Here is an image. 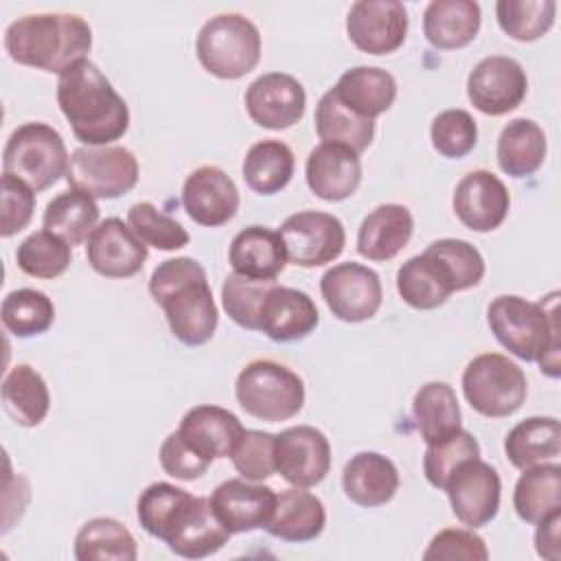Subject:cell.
I'll list each match as a JSON object with an SVG mask.
<instances>
[{"label": "cell", "mask_w": 561, "mask_h": 561, "mask_svg": "<svg viewBox=\"0 0 561 561\" xmlns=\"http://www.w3.org/2000/svg\"><path fill=\"white\" fill-rule=\"evenodd\" d=\"M149 294L162 307L175 340L186 346L206 344L219 324V311L206 270L191 256L162 261L149 278Z\"/></svg>", "instance_id": "3"}, {"label": "cell", "mask_w": 561, "mask_h": 561, "mask_svg": "<svg viewBox=\"0 0 561 561\" xmlns=\"http://www.w3.org/2000/svg\"><path fill=\"white\" fill-rule=\"evenodd\" d=\"M548 142L543 129L530 118L508 121L497 138V164L511 178L537 173L546 160Z\"/></svg>", "instance_id": "33"}, {"label": "cell", "mask_w": 561, "mask_h": 561, "mask_svg": "<svg viewBox=\"0 0 561 561\" xmlns=\"http://www.w3.org/2000/svg\"><path fill=\"white\" fill-rule=\"evenodd\" d=\"M68 149L61 134L46 123H24L11 131L4 151V173L20 178L35 193L53 186L68 171Z\"/></svg>", "instance_id": "8"}, {"label": "cell", "mask_w": 561, "mask_h": 561, "mask_svg": "<svg viewBox=\"0 0 561 561\" xmlns=\"http://www.w3.org/2000/svg\"><path fill=\"white\" fill-rule=\"evenodd\" d=\"M486 322L495 340L515 357L537 362L541 373L557 379L559 364V291L539 302L522 296H497L486 309Z\"/></svg>", "instance_id": "4"}, {"label": "cell", "mask_w": 561, "mask_h": 561, "mask_svg": "<svg viewBox=\"0 0 561 561\" xmlns=\"http://www.w3.org/2000/svg\"><path fill=\"white\" fill-rule=\"evenodd\" d=\"M473 458H480V445L471 432L460 427L456 434L427 445L423 456V473L432 486L445 489L451 473L462 462Z\"/></svg>", "instance_id": "45"}, {"label": "cell", "mask_w": 561, "mask_h": 561, "mask_svg": "<svg viewBox=\"0 0 561 561\" xmlns=\"http://www.w3.org/2000/svg\"><path fill=\"white\" fill-rule=\"evenodd\" d=\"M234 394L245 414L267 423L289 421L305 405L302 379L274 359H254L241 368Z\"/></svg>", "instance_id": "7"}, {"label": "cell", "mask_w": 561, "mask_h": 561, "mask_svg": "<svg viewBox=\"0 0 561 561\" xmlns=\"http://www.w3.org/2000/svg\"><path fill=\"white\" fill-rule=\"evenodd\" d=\"M274 465L291 486H316L331 469L329 438L311 425L287 427L274 438Z\"/></svg>", "instance_id": "15"}, {"label": "cell", "mask_w": 561, "mask_h": 561, "mask_svg": "<svg viewBox=\"0 0 561 561\" xmlns=\"http://www.w3.org/2000/svg\"><path fill=\"white\" fill-rule=\"evenodd\" d=\"M147 254V245L118 217L99 221L85 245L90 267L105 278L136 276L142 270Z\"/></svg>", "instance_id": "20"}, {"label": "cell", "mask_w": 561, "mask_h": 561, "mask_svg": "<svg viewBox=\"0 0 561 561\" xmlns=\"http://www.w3.org/2000/svg\"><path fill=\"white\" fill-rule=\"evenodd\" d=\"M186 215L206 228L228 224L239 210V191L234 180L219 167L204 164L191 171L182 186Z\"/></svg>", "instance_id": "19"}, {"label": "cell", "mask_w": 561, "mask_h": 561, "mask_svg": "<svg viewBox=\"0 0 561 561\" xmlns=\"http://www.w3.org/2000/svg\"><path fill=\"white\" fill-rule=\"evenodd\" d=\"M305 178L316 197L324 202L348 199L362 182L359 156L348 147L320 142L307 156Z\"/></svg>", "instance_id": "22"}, {"label": "cell", "mask_w": 561, "mask_h": 561, "mask_svg": "<svg viewBox=\"0 0 561 561\" xmlns=\"http://www.w3.org/2000/svg\"><path fill=\"white\" fill-rule=\"evenodd\" d=\"M331 90L348 110L373 121L388 112L397 99L394 77L375 66H355L346 70Z\"/></svg>", "instance_id": "31"}, {"label": "cell", "mask_w": 561, "mask_h": 561, "mask_svg": "<svg viewBox=\"0 0 561 561\" xmlns=\"http://www.w3.org/2000/svg\"><path fill=\"white\" fill-rule=\"evenodd\" d=\"M397 291L412 309L430 311L443 307L456 289L445 265L425 250L399 267Z\"/></svg>", "instance_id": "30"}, {"label": "cell", "mask_w": 561, "mask_h": 561, "mask_svg": "<svg viewBox=\"0 0 561 561\" xmlns=\"http://www.w3.org/2000/svg\"><path fill=\"white\" fill-rule=\"evenodd\" d=\"M158 458H160V467L167 476L175 478V480H184V482H191V480H197L202 478L208 467L213 465L208 458H204L202 454H197L186 440L184 436L175 430L171 432L162 445H160V451H158Z\"/></svg>", "instance_id": "51"}, {"label": "cell", "mask_w": 561, "mask_h": 561, "mask_svg": "<svg viewBox=\"0 0 561 561\" xmlns=\"http://www.w3.org/2000/svg\"><path fill=\"white\" fill-rule=\"evenodd\" d=\"M559 530H561V513L550 515L548 519L537 524V533H535V548L537 554L550 561H559L561 559V546H559Z\"/></svg>", "instance_id": "53"}, {"label": "cell", "mask_w": 561, "mask_h": 561, "mask_svg": "<svg viewBox=\"0 0 561 561\" xmlns=\"http://www.w3.org/2000/svg\"><path fill=\"white\" fill-rule=\"evenodd\" d=\"M316 131L322 142L348 147L359 156L375 138V121L355 114L333 90H327L316 105Z\"/></svg>", "instance_id": "37"}, {"label": "cell", "mask_w": 561, "mask_h": 561, "mask_svg": "<svg viewBox=\"0 0 561 561\" xmlns=\"http://www.w3.org/2000/svg\"><path fill=\"white\" fill-rule=\"evenodd\" d=\"M412 414L416 430L427 445L438 443L462 427L458 397L445 381H427L421 386L412 399Z\"/></svg>", "instance_id": "35"}, {"label": "cell", "mask_w": 561, "mask_h": 561, "mask_svg": "<svg viewBox=\"0 0 561 561\" xmlns=\"http://www.w3.org/2000/svg\"><path fill=\"white\" fill-rule=\"evenodd\" d=\"M451 206L465 228L473 232H491L504 224L511 208V195L495 173L476 169L456 184Z\"/></svg>", "instance_id": "18"}, {"label": "cell", "mask_w": 561, "mask_h": 561, "mask_svg": "<svg viewBox=\"0 0 561 561\" xmlns=\"http://www.w3.org/2000/svg\"><path fill=\"white\" fill-rule=\"evenodd\" d=\"M425 561L443 559H465V561H486L489 550L480 535L465 528H445L432 537L423 552Z\"/></svg>", "instance_id": "52"}, {"label": "cell", "mask_w": 561, "mask_h": 561, "mask_svg": "<svg viewBox=\"0 0 561 561\" xmlns=\"http://www.w3.org/2000/svg\"><path fill=\"white\" fill-rule=\"evenodd\" d=\"M414 219L403 204H379L359 224L357 252L375 263L394 259L412 239Z\"/></svg>", "instance_id": "26"}, {"label": "cell", "mask_w": 561, "mask_h": 561, "mask_svg": "<svg viewBox=\"0 0 561 561\" xmlns=\"http://www.w3.org/2000/svg\"><path fill=\"white\" fill-rule=\"evenodd\" d=\"M274 438L276 434L261 430H243L241 438L232 449V465L241 473V478L261 482L267 480L274 471Z\"/></svg>", "instance_id": "49"}, {"label": "cell", "mask_w": 561, "mask_h": 561, "mask_svg": "<svg viewBox=\"0 0 561 561\" xmlns=\"http://www.w3.org/2000/svg\"><path fill=\"white\" fill-rule=\"evenodd\" d=\"M70 248L72 245L66 243L61 237L48 230H37L18 245L15 263L24 274L50 280L68 270L72 259Z\"/></svg>", "instance_id": "42"}, {"label": "cell", "mask_w": 561, "mask_h": 561, "mask_svg": "<svg viewBox=\"0 0 561 561\" xmlns=\"http://www.w3.org/2000/svg\"><path fill=\"white\" fill-rule=\"evenodd\" d=\"M2 215H0V234L13 237L20 230H24L35 210V191L22 182L20 178H13L9 173H2Z\"/></svg>", "instance_id": "50"}, {"label": "cell", "mask_w": 561, "mask_h": 561, "mask_svg": "<svg viewBox=\"0 0 561 561\" xmlns=\"http://www.w3.org/2000/svg\"><path fill=\"white\" fill-rule=\"evenodd\" d=\"M42 224L44 230L61 237L66 243L79 245L88 241L99 226V206L94 197L70 188L46 204Z\"/></svg>", "instance_id": "39"}, {"label": "cell", "mask_w": 561, "mask_h": 561, "mask_svg": "<svg viewBox=\"0 0 561 561\" xmlns=\"http://www.w3.org/2000/svg\"><path fill=\"white\" fill-rule=\"evenodd\" d=\"M140 526L184 559H204L219 552L232 537L213 511L210 497L191 495L169 484H149L136 504Z\"/></svg>", "instance_id": "1"}, {"label": "cell", "mask_w": 561, "mask_h": 561, "mask_svg": "<svg viewBox=\"0 0 561 561\" xmlns=\"http://www.w3.org/2000/svg\"><path fill=\"white\" fill-rule=\"evenodd\" d=\"M480 22V4L473 0H432L423 13V35L438 50H456L476 39Z\"/></svg>", "instance_id": "29"}, {"label": "cell", "mask_w": 561, "mask_h": 561, "mask_svg": "<svg viewBox=\"0 0 561 561\" xmlns=\"http://www.w3.org/2000/svg\"><path fill=\"white\" fill-rule=\"evenodd\" d=\"M500 28L517 42L543 37L557 18L554 0H500L495 4Z\"/></svg>", "instance_id": "43"}, {"label": "cell", "mask_w": 561, "mask_h": 561, "mask_svg": "<svg viewBox=\"0 0 561 561\" xmlns=\"http://www.w3.org/2000/svg\"><path fill=\"white\" fill-rule=\"evenodd\" d=\"M243 430L245 427L237 414L210 403L191 408L178 427L184 440L210 462L217 458H230Z\"/></svg>", "instance_id": "24"}, {"label": "cell", "mask_w": 561, "mask_h": 561, "mask_svg": "<svg viewBox=\"0 0 561 561\" xmlns=\"http://www.w3.org/2000/svg\"><path fill=\"white\" fill-rule=\"evenodd\" d=\"M526 92V70L517 59L506 55L480 59L467 77V96L471 105L486 116H502L517 110Z\"/></svg>", "instance_id": "13"}, {"label": "cell", "mask_w": 561, "mask_h": 561, "mask_svg": "<svg viewBox=\"0 0 561 561\" xmlns=\"http://www.w3.org/2000/svg\"><path fill=\"white\" fill-rule=\"evenodd\" d=\"M320 322V313L309 294L272 285L259 316V331H263L274 342H296L305 340Z\"/></svg>", "instance_id": "23"}, {"label": "cell", "mask_w": 561, "mask_h": 561, "mask_svg": "<svg viewBox=\"0 0 561 561\" xmlns=\"http://www.w3.org/2000/svg\"><path fill=\"white\" fill-rule=\"evenodd\" d=\"M7 414L22 427L39 425L50 408V392L44 377L31 364H15L2 381Z\"/></svg>", "instance_id": "36"}, {"label": "cell", "mask_w": 561, "mask_h": 561, "mask_svg": "<svg viewBox=\"0 0 561 561\" xmlns=\"http://www.w3.org/2000/svg\"><path fill=\"white\" fill-rule=\"evenodd\" d=\"M513 506L517 517L533 526L561 513V467L543 462L524 469L513 491Z\"/></svg>", "instance_id": "34"}, {"label": "cell", "mask_w": 561, "mask_h": 561, "mask_svg": "<svg viewBox=\"0 0 561 561\" xmlns=\"http://www.w3.org/2000/svg\"><path fill=\"white\" fill-rule=\"evenodd\" d=\"M342 489L357 506H383L399 489L397 465L379 451H359L344 465Z\"/></svg>", "instance_id": "25"}, {"label": "cell", "mask_w": 561, "mask_h": 561, "mask_svg": "<svg viewBox=\"0 0 561 561\" xmlns=\"http://www.w3.org/2000/svg\"><path fill=\"white\" fill-rule=\"evenodd\" d=\"M138 557L134 535L112 517L88 519L75 537L79 561H134Z\"/></svg>", "instance_id": "40"}, {"label": "cell", "mask_w": 561, "mask_h": 561, "mask_svg": "<svg viewBox=\"0 0 561 561\" xmlns=\"http://www.w3.org/2000/svg\"><path fill=\"white\" fill-rule=\"evenodd\" d=\"M296 158L289 145L276 138L254 142L243 158V180L259 195H274L283 191L294 175Z\"/></svg>", "instance_id": "38"}, {"label": "cell", "mask_w": 561, "mask_h": 561, "mask_svg": "<svg viewBox=\"0 0 561 561\" xmlns=\"http://www.w3.org/2000/svg\"><path fill=\"white\" fill-rule=\"evenodd\" d=\"M243 101L254 125L278 131L302 118L307 94L296 77L287 72H267L248 85Z\"/></svg>", "instance_id": "17"}, {"label": "cell", "mask_w": 561, "mask_h": 561, "mask_svg": "<svg viewBox=\"0 0 561 561\" xmlns=\"http://www.w3.org/2000/svg\"><path fill=\"white\" fill-rule=\"evenodd\" d=\"M66 182L94 199H114L138 184V160L118 145L79 147L70 153Z\"/></svg>", "instance_id": "10"}, {"label": "cell", "mask_w": 561, "mask_h": 561, "mask_svg": "<svg viewBox=\"0 0 561 561\" xmlns=\"http://www.w3.org/2000/svg\"><path fill=\"white\" fill-rule=\"evenodd\" d=\"M504 454L519 471L554 462L561 454V425L554 416H528L504 438Z\"/></svg>", "instance_id": "32"}, {"label": "cell", "mask_w": 561, "mask_h": 561, "mask_svg": "<svg viewBox=\"0 0 561 561\" xmlns=\"http://www.w3.org/2000/svg\"><path fill=\"white\" fill-rule=\"evenodd\" d=\"M443 491L449 497L456 519L469 528L486 526L500 511V476L489 462L480 458L462 462L451 473Z\"/></svg>", "instance_id": "14"}, {"label": "cell", "mask_w": 561, "mask_h": 561, "mask_svg": "<svg viewBox=\"0 0 561 561\" xmlns=\"http://www.w3.org/2000/svg\"><path fill=\"white\" fill-rule=\"evenodd\" d=\"M210 504L230 535L265 528L276 506L274 489L245 478H232L215 486Z\"/></svg>", "instance_id": "21"}, {"label": "cell", "mask_w": 561, "mask_h": 561, "mask_svg": "<svg viewBox=\"0 0 561 561\" xmlns=\"http://www.w3.org/2000/svg\"><path fill=\"white\" fill-rule=\"evenodd\" d=\"M276 280H256L241 274L226 276L221 285V305L232 322L248 331H259V316L270 287Z\"/></svg>", "instance_id": "46"}, {"label": "cell", "mask_w": 561, "mask_h": 561, "mask_svg": "<svg viewBox=\"0 0 561 561\" xmlns=\"http://www.w3.org/2000/svg\"><path fill=\"white\" fill-rule=\"evenodd\" d=\"M92 28L77 13H31L13 20L4 31V50L15 64L61 75L85 59Z\"/></svg>", "instance_id": "5"}, {"label": "cell", "mask_w": 561, "mask_h": 561, "mask_svg": "<svg viewBox=\"0 0 561 561\" xmlns=\"http://www.w3.org/2000/svg\"><path fill=\"white\" fill-rule=\"evenodd\" d=\"M57 103L75 138L85 147H105L123 138L129 127L125 99L90 59H81L59 75Z\"/></svg>", "instance_id": "2"}, {"label": "cell", "mask_w": 561, "mask_h": 561, "mask_svg": "<svg viewBox=\"0 0 561 561\" xmlns=\"http://www.w3.org/2000/svg\"><path fill=\"white\" fill-rule=\"evenodd\" d=\"M320 294L329 311L342 322L370 320L383 298L379 274L362 263H337L320 278Z\"/></svg>", "instance_id": "12"}, {"label": "cell", "mask_w": 561, "mask_h": 561, "mask_svg": "<svg viewBox=\"0 0 561 561\" xmlns=\"http://www.w3.org/2000/svg\"><path fill=\"white\" fill-rule=\"evenodd\" d=\"M467 403L486 419L515 414L528 394L524 370L500 353L476 355L462 373Z\"/></svg>", "instance_id": "9"}, {"label": "cell", "mask_w": 561, "mask_h": 561, "mask_svg": "<svg viewBox=\"0 0 561 561\" xmlns=\"http://www.w3.org/2000/svg\"><path fill=\"white\" fill-rule=\"evenodd\" d=\"M0 318L11 335L33 337L50 329L55 322V305L44 291L22 287L4 296Z\"/></svg>", "instance_id": "41"}, {"label": "cell", "mask_w": 561, "mask_h": 561, "mask_svg": "<svg viewBox=\"0 0 561 561\" xmlns=\"http://www.w3.org/2000/svg\"><path fill=\"white\" fill-rule=\"evenodd\" d=\"M287 261L298 267H320L335 261L346 243V230L335 215L300 210L289 215L278 230Z\"/></svg>", "instance_id": "11"}, {"label": "cell", "mask_w": 561, "mask_h": 561, "mask_svg": "<svg viewBox=\"0 0 561 561\" xmlns=\"http://www.w3.org/2000/svg\"><path fill=\"white\" fill-rule=\"evenodd\" d=\"M127 226L147 248H156L162 252L180 250L191 239L180 221L160 213L151 202H136L127 210Z\"/></svg>", "instance_id": "44"}, {"label": "cell", "mask_w": 561, "mask_h": 561, "mask_svg": "<svg viewBox=\"0 0 561 561\" xmlns=\"http://www.w3.org/2000/svg\"><path fill=\"white\" fill-rule=\"evenodd\" d=\"M195 53L206 72L217 79H241L261 59V33L241 13H219L197 33Z\"/></svg>", "instance_id": "6"}, {"label": "cell", "mask_w": 561, "mask_h": 561, "mask_svg": "<svg viewBox=\"0 0 561 561\" xmlns=\"http://www.w3.org/2000/svg\"><path fill=\"white\" fill-rule=\"evenodd\" d=\"M432 147L443 158H465L478 145V125L467 110L454 107L440 112L430 127Z\"/></svg>", "instance_id": "47"}, {"label": "cell", "mask_w": 561, "mask_h": 561, "mask_svg": "<svg viewBox=\"0 0 561 561\" xmlns=\"http://www.w3.org/2000/svg\"><path fill=\"white\" fill-rule=\"evenodd\" d=\"M228 261L234 274L256 280H276L287 265V254L278 230L248 226L230 241Z\"/></svg>", "instance_id": "27"}, {"label": "cell", "mask_w": 561, "mask_h": 561, "mask_svg": "<svg viewBox=\"0 0 561 561\" xmlns=\"http://www.w3.org/2000/svg\"><path fill=\"white\" fill-rule=\"evenodd\" d=\"M324 524L327 511L322 500L302 486H291L276 493V506L265 530L276 539L305 543L320 537Z\"/></svg>", "instance_id": "28"}, {"label": "cell", "mask_w": 561, "mask_h": 561, "mask_svg": "<svg viewBox=\"0 0 561 561\" xmlns=\"http://www.w3.org/2000/svg\"><path fill=\"white\" fill-rule=\"evenodd\" d=\"M408 9L397 0H357L346 15V35L368 55H390L408 35Z\"/></svg>", "instance_id": "16"}, {"label": "cell", "mask_w": 561, "mask_h": 561, "mask_svg": "<svg viewBox=\"0 0 561 561\" xmlns=\"http://www.w3.org/2000/svg\"><path fill=\"white\" fill-rule=\"evenodd\" d=\"M434 254L451 276L454 289L465 291L476 287L484 276V259L476 245L462 239H438L425 248Z\"/></svg>", "instance_id": "48"}]
</instances>
